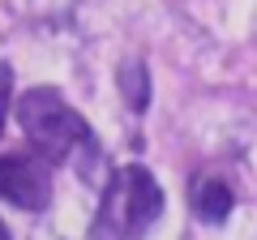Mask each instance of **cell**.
Returning <instances> with one entry per match:
<instances>
[{
  "label": "cell",
  "instance_id": "3957f363",
  "mask_svg": "<svg viewBox=\"0 0 257 240\" xmlns=\"http://www.w3.org/2000/svg\"><path fill=\"white\" fill-rule=\"evenodd\" d=\"M0 197L22 210H47L52 206V163L30 155H0Z\"/></svg>",
  "mask_w": 257,
  "mask_h": 240
},
{
  "label": "cell",
  "instance_id": "52a82bcc",
  "mask_svg": "<svg viewBox=\"0 0 257 240\" xmlns=\"http://www.w3.org/2000/svg\"><path fill=\"white\" fill-rule=\"evenodd\" d=\"M0 240H9V227H5V223H0Z\"/></svg>",
  "mask_w": 257,
  "mask_h": 240
},
{
  "label": "cell",
  "instance_id": "8992f818",
  "mask_svg": "<svg viewBox=\"0 0 257 240\" xmlns=\"http://www.w3.org/2000/svg\"><path fill=\"white\" fill-rule=\"evenodd\" d=\"M9 111H13V69H9V60H0V133H5Z\"/></svg>",
  "mask_w": 257,
  "mask_h": 240
},
{
  "label": "cell",
  "instance_id": "7a4b0ae2",
  "mask_svg": "<svg viewBox=\"0 0 257 240\" xmlns=\"http://www.w3.org/2000/svg\"><path fill=\"white\" fill-rule=\"evenodd\" d=\"M163 214V189L150 167L128 163L103 189L99 214L90 223V240H142Z\"/></svg>",
  "mask_w": 257,
  "mask_h": 240
},
{
  "label": "cell",
  "instance_id": "277c9868",
  "mask_svg": "<svg viewBox=\"0 0 257 240\" xmlns=\"http://www.w3.org/2000/svg\"><path fill=\"white\" fill-rule=\"evenodd\" d=\"M189 202H193V214L202 223H223L231 214V206H236V193H231L227 180H219V176H202L189 189Z\"/></svg>",
  "mask_w": 257,
  "mask_h": 240
},
{
  "label": "cell",
  "instance_id": "6da1fadb",
  "mask_svg": "<svg viewBox=\"0 0 257 240\" xmlns=\"http://www.w3.org/2000/svg\"><path fill=\"white\" fill-rule=\"evenodd\" d=\"M13 111H18L22 133H26V142L35 146V155L43 163H52V167L73 163L82 176H90L99 167V159H103L99 133L90 129V120L64 99L60 90H52V86H30L18 99Z\"/></svg>",
  "mask_w": 257,
  "mask_h": 240
},
{
  "label": "cell",
  "instance_id": "5b68a950",
  "mask_svg": "<svg viewBox=\"0 0 257 240\" xmlns=\"http://www.w3.org/2000/svg\"><path fill=\"white\" fill-rule=\"evenodd\" d=\"M120 94L128 99L133 116H142V111L150 107V73H146V65H142V60L120 65Z\"/></svg>",
  "mask_w": 257,
  "mask_h": 240
}]
</instances>
